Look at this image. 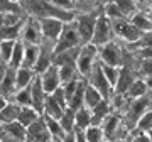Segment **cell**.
I'll return each instance as SVG.
<instances>
[{"instance_id": "1", "label": "cell", "mask_w": 152, "mask_h": 142, "mask_svg": "<svg viewBox=\"0 0 152 142\" xmlns=\"http://www.w3.org/2000/svg\"><path fill=\"white\" fill-rule=\"evenodd\" d=\"M81 46H83V41L80 37V32H78L75 20L68 22V24H64V29H63L59 39L56 41L54 54H59V53H64V51H69V49H76V48H81Z\"/></svg>"}, {"instance_id": "2", "label": "cell", "mask_w": 152, "mask_h": 142, "mask_svg": "<svg viewBox=\"0 0 152 142\" xmlns=\"http://www.w3.org/2000/svg\"><path fill=\"white\" fill-rule=\"evenodd\" d=\"M98 48L95 44H83L80 49V56L76 59V68H78V75L85 80H88L91 70L98 63Z\"/></svg>"}, {"instance_id": "3", "label": "cell", "mask_w": 152, "mask_h": 142, "mask_svg": "<svg viewBox=\"0 0 152 142\" xmlns=\"http://www.w3.org/2000/svg\"><path fill=\"white\" fill-rule=\"evenodd\" d=\"M86 81H88V85H91L96 91L102 93V97H103L107 102H110V98H112V95L115 93V90L112 88V85L108 83V80H107V76H105L100 61L95 64V68L91 70V73H90V76H88Z\"/></svg>"}, {"instance_id": "4", "label": "cell", "mask_w": 152, "mask_h": 142, "mask_svg": "<svg viewBox=\"0 0 152 142\" xmlns=\"http://www.w3.org/2000/svg\"><path fill=\"white\" fill-rule=\"evenodd\" d=\"M112 29H113V24L107 15L100 14L96 20V26H95V34H93L91 44H95L96 48H102L105 44L110 42L112 39Z\"/></svg>"}, {"instance_id": "5", "label": "cell", "mask_w": 152, "mask_h": 142, "mask_svg": "<svg viewBox=\"0 0 152 142\" xmlns=\"http://www.w3.org/2000/svg\"><path fill=\"white\" fill-rule=\"evenodd\" d=\"M98 15H100V14H98ZM98 15H93V14H80V15L75 19V24H76V27H78V32H80V37H81L83 44L91 42Z\"/></svg>"}, {"instance_id": "6", "label": "cell", "mask_w": 152, "mask_h": 142, "mask_svg": "<svg viewBox=\"0 0 152 142\" xmlns=\"http://www.w3.org/2000/svg\"><path fill=\"white\" fill-rule=\"evenodd\" d=\"M98 59H100V63H102V64L120 68L122 59H124L120 46L110 41L108 44H105V46H102V48H98Z\"/></svg>"}, {"instance_id": "7", "label": "cell", "mask_w": 152, "mask_h": 142, "mask_svg": "<svg viewBox=\"0 0 152 142\" xmlns=\"http://www.w3.org/2000/svg\"><path fill=\"white\" fill-rule=\"evenodd\" d=\"M151 103V98L149 97H142V98H137V100H132L130 107L127 110V117H125V125L127 129L129 127H137V122L140 120V117L147 112V107Z\"/></svg>"}, {"instance_id": "8", "label": "cell", "mask_w": 152, "mask_h": 142, "mask_svg": "<svg viewBox=\"0 0 152 142\" xmlns=\"http://www.w3.org/2000/svg\"><path fill=\"white\" fill-rule=\"evenodd\" d=\"M44 41L42 37V31H41V24L39 19L29 17L26 24H24V31H22V42L24 44H36L41 46Z\"/></svg>"}, {"instance_id": "9", "label": "cell", "mask_w": 152, "mask_h": 142, "mask_svg": "<svg viewBox=\"0 0 152 142\" xmlns=\"http://www.w3.org/2000/svg\"><path fill=\"white\" fill-rule=\"evenodd\" d=\"M39 24H41L44 41H53V42H56L59 39L61 32L64 29V22H61L59 19H53V17L39 19Z\"/></svg>"}, {"instance_id": "10", "label": "cell", "mask_w": 152, "mask_h": 142, "mask_svg": "<svg viewBox=\"0 0 152 142\" xmlns=\"http://www.w3.org/2000/svg\"><path fill=\"white\" fill-rule=\"evenodd\" d=\"M41 78V83H42V88L44 91L48 95H53L56 90L61 88V78H59V68L58 66H49L48 70L39 75Z\"/></svg>"}, {"instance_id": "11", "label": "cell", "mask_w": 152, "mask_h": 142, "mask_svg": "<svg viewBox=\"0 0 152 142\" xmlns=\"http://www.w3.org/2000/svg\"><path fill=\"white\" fill-rule=\"evenodd\" d=\"M112 24H113V27H115V31H117V34H118L122 39L129 41V42H137V41H140L142 36H144V34H142L130 20H127V19L112 22Z\"/></svg>"}, {"instance_id": "12", "label": "cell", "mask_w": 152, "mask_h": 142, "mask_svg": "<svg viewBox=\"0 0 152 142\" xmlns=\"http://www.w3.org/2000/svg\"><path fill=\"white\" fill-rule=\"evenodd\" d=\"M51 141H53V135H51V132L46 125V120H44L42 115L36 124H32L27 129V142H51Z\"/></svg>"}, {"instance_id": "13", "label": "cell", "mask_w": 152, "mask_h": 142, "mask_svg": "<svg viewBox=\"0 0 152 142\" xmlns=\"http://www.w3.org/2000/svg\"><path fill=\"white\" fill-rule=\"evenodd\" d=\"M15 76H17V70L7 66V73H5V76H4V80H2V85H0V95L5 97L7 100L10 98V97H15V93H17Z\"/></svg>"}, {"instance_id": "14", "label": "cell", "mask_w": 152, "mask_h": 142, "mask_svg": "<svg viewBox=\"0 0 152 142\" xmlns=\"http://www.w3.org/2000/svg\"><path fill=\"white\" fill-rule=\"evenodd\" d=\"M31 91H32V107L37 110L41 115H44V102H46L48 93L44 91L39 75H37V78L32 81V85H31Z\"/></svg>"}, {"instance_id": "15", "label": "cell", "mask_w": 152, "mask_h": 142, "mask_svg": "<svg viewBox=\"0 0 152 142\" xmlns=\"http://www.w3.org/2000/svg\"><path fill=\"white\" fill-rule=\"evenodd\" d=\"M86 86H88V81L85 80V78H80V81H78V88H76L75 95H73L71 100L68 102V108L78 112L80 108L85 107V91H86Z\"/></svg>"}, {"instance_id": "16", "label": "cell", "mask_w": 152, "mask_h": 142, "mask_svg": "<svg viewBox=\"0 0 152 142\" xmlns=\"http://www.w3.org/2000/svg\"><path fill=\"white\" fill-rule=\"evenodd\" d=\"M125 124L122 120H120V117L118 115H115V113H110L107 119L103 120V124H102V130H103V134H105V139L108 137V139H113V135L117 134V132L124 127Z\"/></svg>"}, {"instance_id": "17", "label": "cell", "mask_w": 152, "mask_h": 142, "mask_svg": "<svg viewBox=\"0 0 152 142\" xmlns=\"http://www.w3.org/2000/svg\"><path fill=\"white\" fill-rule=\"evenodd\" d=\"M0 132L9 135V137H12V139L27 142V129L24 125H20L19 122H12V124H7V125H0Z\"/></svg>"}, {"instance_id": "18", "label": "cell", "mask_w": 152, "mask_h": 142, "mask_svg": "<svg viewBox=\"0 0 152 142\" xmlns=\"http://www.w3.org/2000/svg\"><path fill=\"white\" fill-rule=\"evenodd\" d=\"M41 117H42V115L39 113L34 107H20V113H19L17 122H19L20 125H24L26 129H29V127L32 125V124H36Z\"/></svg>"}, {"instance_id": "19", "label": "cell", "mask_w": 152, "mask_h": 142, "mask_svg": "<svg viewBox=\"0 0 152 142\" xmlns=\"http://www.w3.org/2000/svg\"><path fill=\"white\" fill-rule=\"evenodd\" d=\"M19 113H20V107L15 102H9L5 105V108L0 110V125H7V124L17 122Z\"/></svg>"}, {"instance_id": "20", "label": "cell", "mask_w": 152, "mask_h": 142, "mask_svg": "<svg viewBox=\"0 0 152 142\" xmlns=\"http://www.w3.org/2000/svg\"><path fill=\"white\" fill-rule=\"evenodd\" d=\"M39 54H41V46L36 44H26V53H24V64L22 68H27V70H36L37 64Z\"/></svg>"}, {"instance_id": "21", "label": "cell", "mask_w": 152, "mask_h": 142, "mask_svg": "<svg viewBox=\"0 0 152 142\" xmlns=\"http://www.w3.org/2000/svg\"><path fill=\"white\" fill-rule=\"evenodd\" d=\"M63 113H64V108L56 102V98L53 95H48L46 97V102H44V115L59 120L61 117H63Z\"/></svg>"}, {"instance_id": "22", "label": "cell", "mask_w": 152, "mask_h": 142, "mask_svg": "<svg viewBox=\"0 0 152 142\" xmlns=\"http://www.w3.org/2000/svg\"><path fill=\"white\" fill-rule=\"evenodd\" d=\"M37 78V73L34 70H27V68H19L17 70V76H15V83H17V90H24L32 85V81Z\"/></svg>"}, {"instance_id": "23", "label": "cell", "mask_w": 152, "mask_h": 142, "mask_svg": "<svg viewBox=\"0 0 152 142\" xmlns=\"http://www.w3.org/2000/svg\"><path fill=\"white\" fill-rule=\"evenodd\" d=\"M110 110H112V107H110V102L103 100V102L98 105L96 108L91 110V125H96V127L102 125L105 119H107V117L112 113Z\"/></svg>"}, {"instance_id": "24", "label": "cell", "mask_w": 152, "mask_h": 142, "mask_svg": "<svg viewBox=\"0 0 152 142\" xmlns=\"http://www.w3.org/2000/svg\"><path fill=\"white\" fill-rule=\"evenodd\" d=\"M134 81H135V78H134V75L130 73V70H127V68H120V78H118L117 86H115V93H122V95H125L127 90L132 86V83Z\"/></svg>"}, {"instance_id": "25", "label": "cell", "mask_w": 152, "mask_h": 142, "mask_svg": "<svg viewBox=\"0 0 152 142\" xmlns=\"http://www.w3.org/2000/svg\"><path fill=\"white\" fill-rule=\"evenodd\" d=\"M103 97H102V93L96 91L95 88L91 86V85H88L86 86V91H85V108H88L90 112L91 110H95L98 107V105L103 102Z\"/></svg>"}, {"instance_id": "26", "label": "cell", "mask_w": 152, "mask_h": 142, "mask_svg": "<svg viewBox=\"0 0 152 142\" xmlns=\"http://www.w3.org/2000/svg\"><path fill=\"white\" fill-rule=\"evenodd\" d=\"M24 53H26V44L22 41H15V46H14V53H12L10 63H9V68H14V70H19L24 64Z\"/></svg>"}, {"instance_id": "27", "label": "cell", "mask_w": 152, "mask_h": 142, "mask_svg": "<svg viewBox=\"0 0 152 142\" xmlns=\"http://www.w3.org/2000/svg\"><path fill=\"white\" fill-rule=\"evenodd\" d=\"M59 68V78H61V85H66L69 81H75L78 78H81L78 75V68H76V63H71V64H63L58 66Z\"/></svg>"}, {"instance_id": "28", "label": "cell", "mask_w": 152, "mask_h": 142, "mask_svg": "<svg viewBox=\"0 0 152 142\" xmlns=\"http://www.w3.org/2000/svg\"><path fill=\"white\" fill-rule=\"evenodd\" d=\"M59 124L63 127L64 134H71V132L76 130V112L71 108H66L63 117L59 119Z\"/></svg>"}, {"instance_id": "29", "label": "cell", "mask_w": 152, "mask_h": 142, "mask_svg": "<svg viewBox=\"0 0 152 142\" xmlns=\"http://www.w3.org/2000/svg\"><path fill=\"white\" fill-rule=\"evenodd\" d=\"M130 22L140 31L142 34L152 32V19L147 17V14H139V12H137L135 15L130 19Z\"/></svg>"}, {"instance_id": "30", "label": "cell", "mask_w": 152, "mask_h": 142, "mask_svg": "<svg viewBox=\"0 0 152 142\" xmlns=\"http://www.w3.org/2000/svg\"><path fill=\"white\" fill-rule=\"evenodd\" d=\"M147 85L145 81H142V80H135V81L132 83V86L127 90L125 93V97L130 100H137V98H142V97H145L147 95Z\"/></svg>"}, {"instance_id": "31", "label": "cell", "mask_w": 152, "mask_h": 142, "mask_svg": "<svg viewBox=\"0 0 152 142\" xmlns=\"http://www.w3.org/2000/svg\"><path fill=\"white\" fill-rule=\"evenodd\" d=\"M88 127H91V112L83 107L76 112V130L85 132Z\"/></svg>"}, {"instance_id": "32", "label": "cell", "mask_w": 152, "mask_h": 142, "mask_svg": "<svg viewBox=\"0 0 152 142\" xmlns=\"http://www.w3.org/2000/svg\"><path fill=\"white\" fill-rule=\"evenodd\" d=\"M14 102L19 107H32V91H31V86L24 88V90H17L15 97H14Z\"/></svg>"}, {"instance_id": "33", "label": "cell", "mask_w": 152, "mask_h": 142, "mask_svg": "<svg viewBox=\"0 0 152 142\" xmlns=\"http://www.w3.org/2000/svg\"><path fill=\"white\" fill-rule=\"evenodd\" d=\"M14 46H15V41H0V59H2L4 64L10 63Z\"/></svg>"}, {"instance_id": "34", "label": "cell", "mask_w": 152, "mask_h": 142, "mask_svg": "<svg viewBox=\"0 0 152 142\" xmlns=\"http://www.w3.org/2000/svg\"><path fill=\"white\" fill-rule=\"evenodd\" d=\"M83 134H85V139L88 142H105V134L102 130V127L91 125V127H88Z\"/></svg>"}, {"instance_id": "35", "label": "cell", "mask_w": 152, "mask_h": 142, "mask_svg": "<svg viewBox=\"0 0 152 142\" xmlns=\"http://www.w3.org/2000/svg\"><path fill=\"white\" fill-rule=\"evenodd\" d=\"M102 70H103V73H105V76H107V80H108V83L112 85V88L115 90L117 83H118V78H120V68L102 64Z\"/></svg>"}, {"instance_id": "36", "label": "cell", "mask_w": 152, "mask_h": 142, "mask_svg": "<svg viewBox=\"0 0 152 142\" xmlns=\"http://www.w3.org/2000/svg\"><path fill=\"white\" fill-rule=\"evenodd\" d=\"M151 130H152V110H149L140 117V120L137 122V132L149 134Z\"/></svg>"}, {"instance_id": "37", "label": "cell", "mask_w": 152, "mask_h": 142, "mask_svg": "<svg viewBox=\"0 0 152 142\" xmlns=\"http://www.w3.org/2000/svg\"><path fill=\"white\" fill-rule=\"evenodd\" d=\"M44 120H46V125H48L49 132H51V135L53 137H64V130H63V127H61L59 120H56V119H51V117H46L44 115Z\"/></svg>"}, {"instance_id": "38", "label": "cell", "mask_w": 152, "mask_h": 142, "mask_svg": "<svg viewBox=\"0 0 152 142\" xmlns=\"http://www.w3.org/2000/svg\"><path fill=\"white\" fill-rule=\"evenodd\" d=\"M103 15H107L112 22H117V20H122V19H125L124 14L120 12L118 5H117V2H112V4H108V5H105Z\"/></svg>"}, {"instance_id": "39", "label": "cell", "mask_w": 152, "mask_h": 142, "mask_svg": "<svg viewBox=\"0 0 152 142\" xmlns=\"http://www.w3.org/2000/svg\"><path fill=\"white\" fill-rule=\"evenodd\" d=\"M117 5H118L120 12L124 14V17H134L137 14V5L134 4V2H117Z\"/></svg>"}, {"instance_id": "40", "label": "cell", "mask_w": 152, "mask_h": 142, "mask_svg": "<svg viewBox=\"0 0 152 142\" xmlns=\"http://www.w3.org/2000/svg\"><path fill=\"white\" fill-rule=\"evenodd\" d=\"M140 70H142V75H145L147 78H151V76H152V59L142 61Z\"/></svg>"}, {"instance_id": "41", "label": "cell", "mask_w": 152, "mask_h": 142, "mask_svg": "<svg viewBox=\"0 0 152 142\" xmlns=\"http://www.w3.org/2000/svg\"><path fill=\"white\" fill-rule=\"evenodd\" d=\"M139 42H140V48H152V32L144 34Z\"/></svg>"}, {"instance_id": "42", "label": "cell", "mask_w": 152, "mask_h": 142, "mask_svg": "<svg viewBox=\"0 0 152 142\" xmlns=\"http://www.w3.org/2000/svg\"><path fill=\"white\" fill-rule=\"evenodd\" d=\"M132 142H152L151 137L142 132H135V135H132Z\"/></svg>"}, {"instance_id": "43", "label": "cell", "mask_w": 152, "mask_h": 142, "mask_svg": "<svg viewBox=\"0 0 152 142\" xmlns=\"http://www.w3.org/2000/svg\"><path fill=\"white\" fill-rule=\"evenodd\" d=\"M63 141L64 142H76V132H71V134H66L63 137Z\"/></svg>"}, {"instance_id": "44", "label": "cell", "mask_w": 152, "mask_h": 142, "mask_svg": "<svg viewBox=\"0 0 152 142\" xmlns=\"http://www.w3.org/2000/svg\"><path fill=\"white\" fill-rule=\"evenodd\" d=\"M5 73H7V64L0 63V85H2V80H4V76H5Z\"/></svg>"}, {"instance_id": "45", "label": "cell", "mask_w": 152, "mask_h": 142, "mask_svg": "<svg viewBox=\"0 0 152 142\" xmlns=\"http://www.w3.org/2000/svg\"><path fill=\"white\" fill-rule=\"evenodd\" d=\"M75 132H76V142H88L85 139V134L83 132H80V130H75Z\"/></svg>"}, {"instance_id": "46", "label": "cell", "mask_w": 152, "mask_h": 142, "mask_svg": "<svg viewBox=\"0 0 152 142\" xmlns=\"http://www.w3.org/2000/svg\"><path fill=\"white\" fill-rule=\"evenodd\" d=\"M9 103V100L5 98V97H2V95H0V110H4L5 108V105Z\"/></svg>"}, {"instance_id": "47", "label": "cell", "mask_w": 152, "mask_h": 142, "mask_svg": "<svg viewBox=\"0 0 152 142\" xmlns=\"http://www.w3.org/2000/svg\"><path fill=\"white\" fill-rule=\"evenodd\" d=\"M145 85H147V88H149V90H152V76L145 80Z\"/></svg>"}, {"instance_id": "48", "label": "cell", "mask_w": 152, "mask_h": 142, "mask_svg": "<svg viewBox=\"0 0 152 142\" xmlns=\"http://www.w3.org/2000/svg\"><path fill=\"white\" fill-rule=\"evenodd\" d=\"M51 142H64V141H63V137H53Z\"/></svg>"}, {"instance_id": "49", "label": "cell", "mask_w": 152, "mask_h": 142, "mask_svg": "<svg viewBox=\"0 0 152 142\" xmlns=\"http://www.w3.org/2000/svg\"><path fill=\"white\" fill-rule=\"evenodd\" d=\"M147 135L151 137V141H152V130H151V132H149V134H147Z\"/></svg>"}, {"instance_id": "50", "label": "cell", "mask_w": 152, "mask_h": 142, "mask_svg": "<svg viewBox=\"0 0 152 142\" xmlns=\"http://www.w3.org/2000/svg\"><path fill=\"white\" fill-rule=\"evenodd\" d=\"M115 142H120V141H115Z\"/></svg>"}, {"instance_id": "51", "label": "cell", "mask_w": 152, "mask_h": 142, "mask_svg": "<svg viewBox=\"0 0 152 142\" xmlns=\"http://www.w3.org/2000/svg\"><path fill=\"white\" fill-rule=\"evenodd\" d=\"M0 63H2V59H0Z\"/></svg>"}, {"instance_id": "52", "label": "cell", "mask_w": 152, "mask_h": 142, "mask_svg": "<svg viewBox=\"0 0 152 142\" xmlns=\"http://www.w3.org/2000/svg\"><path fill=\"white\" fill-rule=\"evenodd\" d=\"M151 19H152V15H151Z\"/></svg>"}]
</instances>
